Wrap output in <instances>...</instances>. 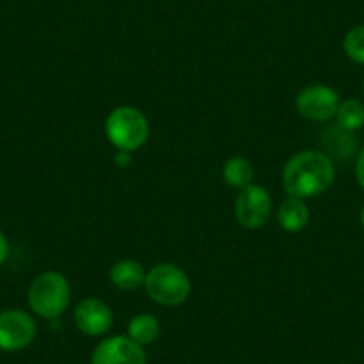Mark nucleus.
Returning <instances> with one entry per match:
<instances>
[{"label":"nucleus","mask_w":364,"mask_h":364,"mask_svg":"<svg viewBox=\"0 0 364 364\" xmlns=\"http://www.w3.org/2000/svg\"><path fill=\"white\" fill-rule=\"evenodd\" d=\"M336 181L334 161L321 150H300L293 154L282 170V186L289 197H320Z\"/></svg>","instance_id":"1"},{"label":"nucleus","mask_w":364,"mask_h":364,"mask_svg":"<svg viewBox=\"0 0 364 364\" xmlns=\"http://www.w3.org/2000/svg\"><path fill=\"white\" fill-rule=\"evenodd\" d=\"M72 288L68 279L59 272L40 273L29 286L27 300L34 314L45 320H55L68 309Z\"/></svg>","instance_id":"2"},{"label":"nucleus","mask_w":364,"mask_h":364,"mask_svg":"<svg viewBox=\"0 0 364 364\" xmlns=\"http://www.w3.org/2000/svg\"><path fill=\"white\" fill-rule=\"evenodd\" d=\"M145 291L150 300L164 307H177L188 300L191 282L186 272L171 262H159L146 272Z\"/></svg>","instance_id":"3"},{"label":"nucleus","mask_w":364,"mask_h":364,"mask_svg":"<svg viewBox=\"0 0 364 364\" xmlns=\"http://www.w3.org/2000/svg\"><path fill=\"white\" fill-rule=\"evenodd\" d=\"M149 134V120L138 107L118 106L107 114L106 136L117 150L134 152L145 145Z\"/></svg>","instance_id":"4"},{"label":"nucleus","mask_w":364,"mask_h":364,"mask_svg":"<svg viewBox=\"0 0 364 364\" xmlns=\"http://www.w3.org/2000/svg\"><path fill=\"white\" fill-rule=\"evenodd\" d=\"M272 215V195L257 184L243 188L234 200V216L248 230L261 229Z\"/></svg>","instance_id":"5"},{"label":"nucleus","mask_w":364,"mask_h":364,"mask_svg":"<svg viewBox=\"0 0 364 364\" xmlns=\"http://www.w3.org/2000/svg\"><path fill=\"white\" fill-rule=\"evenodd\" d=\"M338 91L325 84H313L307 86L296 95L295 107L296 113L309 122L325 124L336 117L339 107Z\"/></svg>","instance_id":"6"},{"label":"nucleus","mask_w":364,"mask_h":364,"mask_svg":"<svg viewBox=\"0 0 364 364\" xmlns=\"http://www.w3.org/2000/svg\"><path fill=\"white\" fill-rule=\"evenodd\" d=\"M36 338V321L22 309L0 311V350L18 352Z\"/></svg>","instance_id":"7"},{"label":"nucleus","mask_w":364,"mask_h":364,"mask_svg":"<svg viewBox=\"0 0 364 364\" xmlns=\"http://www.w3.org/2000/svg\"><path fill=\"white\" fill-rule=\"evenodd\" d=\"M91 364H146V353L129 336H111L93 350Z\"/></svg>","instance_id":"8"},{"label":"nucleus","mask_w":364,"mask_h":364,"mask_svg":"<svg viewBox=\"0 0 364 364\" xmlns=\"http://www.w3.org/2000/svg\"><path fill=\"white\" fill-rule=\"evenodd\" d=\"M114 314L113 309L107 306L104 300L87 296L77 304L73 311V321L75 327L86 336H104L111 327H113Z\"/></svg>","instance_id":"9"},{"label":"nucleus","mask_w":364,"mask_h":364,"mask_svg":"<svg viewBox=\"0 0 364 364\" xmlns=\"http://www.w3.org/2000/svg\"><path fill=\"white\" fill-rule=\"evenodd\" d=\"M321 152L331 157L332 161H348L357 156V139L353 132L345 131V129L332 125L321 132Z\"/></svg>","instance_id":"10"},{"label":"nucleus","mask_w":364,"mask_h":364,"mask_svg":"<svg viewBox=\"0 0 364 364\" xmlns=\"http://www.w3.org/2000/svg\"><path fill=\"white\" fill-rule=\"evenodd\" d=\"M146 272L141 262L132 261V259H124L111 266L109 281L114 288L122 291H134L145 284Z\"/></svg>","instance_id":"11"},{"label":"nucleus","mask_w":364,"mask_h":364,"mask_svg":"<svg viewBox=\"0 0 364 364\" xmlns=\"http://www.w3.org/2000/svg\"><path fill=\"white\" fill-rule=\"evenodd\" d=\"M309 220V208L302 198L288 197L277 209V222L286 232H300L306 229Z\"/></svg>","instance_id":"12"},{"label":"nucleus","mask_w":364,"mask_h":364,"mask_svg":"<svg viewBox=\"0 0 364 364\" xmlns=\"http://www.w3.org/2000/svg\"><path fill=\"white\" fill-rule=\"evenodd\" d=\"M223 181L227 186L236 188V190H243V188L254 184V164L243 156H234L225 161L223 164Z\"/></svg>","instance_id":"13"},{"label":"nucleus","mask_w":364,"mask_h":364,"mask_svg":"<svg viewBox=\"0 0 364 364\" xmlns=\"http://www.w3.org/2000/svg\"><path fill=\"white\" fill-rule=\"evenodd\" d=\"M161 325L154 314H136L131 321H129L127 336L138 345L146 346L152 345L157 338H159Z\"/></svg>","instance_id":"14"},{"label":"nucleus","mask_w":364,"mask_h":364,"mask_svg":"<svg viewBox=\"0 0 364 364\" xmlns=\"http://www.w3.org/2000/svg\"><path fill=\"white\" fill-rule=\"evenodd\" d=\"M336 125L348 132L364 127V104L359 99H346L339 102L336 111Z\"/></svg>","instance_id":"15"},{"label":"nucleus","mask_w":364,"mask_h":364,"mask_svg":"<svg viewBox=\"0 0 364 364\" xmlns=\"http://www.w3.org/2000/svg\"><path fill=\"white\" fill-rule=\"evenodd\" d=\"M343 52L350 61L364 65V23L355 26L343 38Z\"/></svg>","instance_id":"16"},{"label":"nucleus","mask_w":364,"mask_h":364,"mask_svg":"<svg viewBox=\"0 0 364 364\" xmlns=\"http://www.w3.org/2000/svg\"><path fill=\"white\" fill-rule=\"evenodd\" d=\"M355 178L360 190L364 191V146L357 152L355 156Z\"/></svg>","instance_id":"17"},{"label":"nucleus","mask_w":364,"mask_h":364,"mask_svg":"<svg viewBox=\"0 0 364 364\" xmlns=\"http://www.w3.org/2000/svg\"><path fill=\"white\" fill-rule=\"evenodd\" d=\"M132 163V152H125V150H118L114 154V164L118 168H127Z\"/></svg>","instance_id":"18"},{"label":"nucleus","mask_w":364,"mask_h":364,"mask_svg":"<svg viewBox=\"0 0 364 364\" xmlns=\"http://www.w3.org/2000/svg\"><path fill=\"white\" fill-rule=\"evenodd\" d=\"M8 255H9V241L8 237L4 236V232L0 230V266L4 264Z\"/></svg>","instance_id":"19"},{"label":"nucleus","mask_w":364,"mask_h":364,"mask_svg":"<svg viewBox=\"0 0 364 364\" xmlns=\"http://www.w3.org/2000/svg\"><path fill=\"white\" fill-rule=\"evenodd\" d=\"M360 225H363V229H364V205H363V209H360Z\"/></svg>","instance_id":"20"},{"label":"nucleus","mask_w":364,"mask_h":364,"mask_svg":"<svg viewBox=\"0 0 364 364\" xmlns=\"http://www.w3.org/2000/svg\"><path fill=\"white\" fill-rule=\"evenodd\" d=\"M363 93H364V80H363Z\"/></svg>","instance_id":"21"}]
</instances>
